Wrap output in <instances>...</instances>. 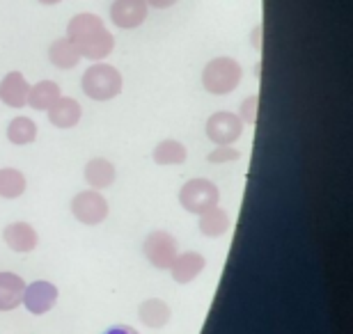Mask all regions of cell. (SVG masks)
I'll use <instances>...</instances> for the list:
<instances>
[{
  "mask_svg": "<svg viewBox=\"0 0 353 334\" xmlns=\"http://www.w3.org/2000/svg\"><path fill=\"white\" fill-rule=\"evenodd\" d=\"M230 229V216L218 206H211L204 213H200V231L209 238L223 236Z\"/></svg>",
  "mask_w": 353,
  "mask_h": 334,
  "instance_id": "cell-18",
  "label": "cell"
},
{
  "mask_svg": "<svg viewBox=\"0 0 353 334\" xmlns=\"http://www.w3.org/2000/svg\"><path fill=\"white\" fill-rule=\"evenodd\" d=\"M37 3H41V5H58V3H62V0H37Z\"/></svg>",
  "mask_w": 353,
  "mask_h": 334,
  "instance_id": "cell-28",
  "label": "cell"
},
{
  "mask_svg": "<svg viewBox=\"0 0 353 334\" xmlns=\"http://www.w3.org/2000/svg\"><path fill=\"white\" fill-rule=\"evenodd\" d=\"M264 28L262 25H257L255 28V32H252V46L257 48V51H262V46H264Z\"/></svg>",
  "mask_w": 353,
  "mask_h": 334,
  "instance_id": "cell-25",
  "label": "cell"
},
{
  "mask_svg": "<svg viewBox=\"0 0 353 334\" xmlns=\"http://www.w3.org/2000/svg\"><path fill=\"white\" fill-rule=\"evenodd\" d=\"M138 316H140V321L147 325V328L161 330V328H165V325L170 323L172 309H170V304L163 302L161 298H150V300H145L138 307Z\"/></svg>",
  "mask_w": 353,
  "mask_h": 334,
  "instance_id": "cell-15",
  "label": "cell"
},
{
  "mask_svg": "<svg viewBox=\"0 0 353 334\" xmlns=\"http://www.w3.org/2000/svg\"><path fill=\"white\" fill-rule=\"evenodd\" d=\"M3 240L7 243V247L19 254H26V252H32L34 247L39 243V236L34 231L32 225L28 222H12L5 227L3 231Z\"/></svg>",
  "mask_w": 353,
  "mask_h": 334,
  "instance_id": "cell-11",
  "label": "cell"
},
{
  "mask_svg": "<svg viewBox=\"0 0 353 334\" xmlns=\"http://www.w3.org/2000/svg\"><path fill=\"white\" fill-rule=\"evenodd\" d=\"M7 140L19 147L30 145V142L37 140V124L30 117H14L7 126Z\"/></svg>",
  "mask_w": 353,
  "mask_h": 334,
  "instance_id": "cell-21",
  "label": "cell"
},
{
  "mask_svg": "<svg viewBox=\"0 0 353 334\" xmlns=\"http://www.w3.org/2000/svg\"><path fill=\"white\" fill-rule=\"evenodd\" d=\"M239 158H241V154H239L232 145L218 147V149H214V152L207 156V160L214 163V165H221V163H232V160H239Z\"/></svg>",
  "mask_w": 353,
  "mask_h": 334,
  "instance_id": "cell-24",
  "label": "cell"
},
{
  "mask_svg": "<svg viewBox=\"0 0 353 334\" xmlns=\"http://www.w3.org/2000/svg\"><path fill=\"white\" fill-rule=\"evenodd\" d=\"M145 257L147 261L159 268V270H170L172 261L176 259V254H179V243H176V238L172 236L170 231H152L150 236L145 238Z\"/></svg>",
  "mask_w": 353,
  "mask_h": 334,
  "instance_id": "cell-5",
  "label": "cell"
},
{
  "mask_svg": "<svg viewBox=\"0 0 353 334\" xmlns=\"http://www.w3.org/2000/svg\"><path fill=\"white\" fill-rule=\"evenodd\" d=\"M241 133H243V122L234 112L221 110V112H214V115L207 119V138L211 142H216L218 147L236 142L241 138Z\"/></svg>",
  "mask_w": 353,
  "mask_h": 334,
  "instance_id": "cell-7",
  "label": "cell"
},
{
  "mask_svg": "<svg viewBox=\"0 0 353 334\" xmlns=\"http://www.w3.org/2000/svg\"><path fill=\"white\" fill-rule=\"evenodd\" d=\"M186 147L176 140H163L154 149V163L157 165H181L186 163Z\"/></svg>",
  "mask_w": 353,
  "mask_h": 334,
  "instance_id": "cell-22",
  "label": "cell"
},
{
  "mask_svg": "<svg viewBox=\"0 0 353 334\" xmlns=\"http://www.w3.org/2000/svg\"><path fill=\"white\" fill-rule=\"evenodd\" d=\"M58 302V289L51 282H32L30 286H26L23 291V304L26 309L34 316H41L46 311H51Z\"/></svg>",
  "mask_w": 353,
  "mask_h": 334,
  "instance_id": "cell-9",
  "label": "cell"
},
{
  "mask_svg": "<svg viewBox=\"0 0 353 334\" xmlns=\"http://www.w3.org/2000/svg\"><path fill=\"white\" fill-rule=\"evenodd\" d=\"M28 188V181L23 172H19V169L14 167H3L0 169V197L3 200H17L26 193Z\"/></svg>",
  "mask_w": 353,
  "mask_h": 334,
  "instance_id": "cell-20",
  "label": "cell"
},
{
  "mask_svg": "<svg viewBox=\"0 0 353 334\" xmlns=\"http://www.w3.org/2000/svg\"><path fill=\"white\" fill-rule=\"evenodd\" d=\"M67 39L72 41L79 51L81 58L99 62L108 58L115 48V37L110 34L108 28L103 25V21L97 14L83 12L69 21L67 25Z\"/></svg>",
  "mask_w": 353,
  "mask_h": 334,
  "instance_id": "cell-1",
  "label": "cell"
},
{
  "mask_svg": "<svg viewBox=\"0 0 353 334\" xmlns=\"http://www.w3.org/2000/svg\"><path fill=\"white\" fill-rule=\"evenodd\" d=\"M243 78V67L239 65L234 58H214L211 62H207V67L202 71V85L209 94L214 96H225V94H232L239 83Z\"/></svg>",
  "mask_w": 353,
  "mask_h": 334,
  "instance_id": "cell-2",
  "label": "cell"
},
{
  "mask_svg": "<svg viewBox=\"0 0 353 334\" xmlns=\"http://www.w3.org/2000/svg\"><path fill=\"white\" fill-rule=\"evenodd\" d=\"M28 94H30V83L21 71H10L0 81V101L10 108H23L28 105Z\"/></svg>",
  "mask_w": 353,
  "mask_h": 334,
  "instance_id": "cell-10",
  "label": "cell"
},
{
  "mask_svg": "<svg viewBox=\"0 0 353 334\" xmlns=\"http://www.w3.org/2000/svg\"><path fill=\"white\" fill-rule=\"evenodd\" d=\"M103 334H138V332L133 330L131 325H112V328H108Z\"/></svg>",
  "mask_w": 353,
  "mask_h": 334,
  "instance_id": "cell-27",
  "label": "cell"
},
{
  "mask_svg": "<svg viewBox=\"0 0 353 334\" xmlns=\"http://www.w3.org/2000/svg\"><path fill=\"white\" fill-rule=\"evenodd\" d=\"M147 5H152L154 10H168V7H172V5H176L179 0H145Z\"/></svg>",
  "mask_w": 353,
  "mask_h": 334,
  "instance_id": "cell-26",
  "label": "cell"
},
{
  "mask_svg": "<svg viewBox=\"0 0 353 334\" xmlns=\"http://www.w3.org/2000/svg\"><path fill=\"white\" fill-rule=\"evenodd\" d=\"M72 213L79 222L97 227L108 218V202L99 190H83L72 200Z\"/></svg>",
  "mask_w": 353,
  "mask_h": 334,
  "instance_id": "cell-6",
  "label": "cell"
},
{
  "mask_svg": "<svg viewBox=\"0 0 353 334\" xmlns=\"http://www.w3.org/2000/svg\"><path fill=\"white\" fill-rule=\"evenodd\" d=\"M62 96V90L53 81H39L37 85H30V94H28V105L34 110H48L51 105Z\"/></svg>",
  "mask_w": 353,
  "mask_h": 334,
  "instance_id": "cell-17",
  "label": "cell"
},
{
  "mask_svg": "<svg viewBox=\"0 0 353 334\" xmlns=\"http://www.w3.org/2000/svg\"><path fill=\"white\" fill-rule=\"evenodd\" d=\"M204 266H207V259H204L200 252H181V254H176V259L172 261V266H170L172 280L176 284H190L197 275L202 273Z\"/></svg>",
  "mask_w": 353,
  "mask_h": 334,
  "instance_id": "cell-13",
  "label": "cell"
},
{
  "mask_svg": "<svg viewBox=\"0 0 353 334\" xmlns=\"http://www.w3.org/2000/svg\"><path fill=\"white\" fill-rule=\"evenodd\" d=\"M115 165L105 158H92L85 165V181L90 190H103L115 183Z\"/></svg>",
  "mask_w": 353,
  "mask_h": 334,
  "instance_id": "cell-16",
  "label": "cell"
},
{
  "mask_svg": "<svg viewBox=\"0 0 353 334\" xmlns=\"http://www.w3.org/2000/svg\"><path fill=\"white\" fill-rule=\"evenodd\" d=\"M23 277L17 273H0V311H12L23 302Z\"/></svg>",
  "mask_w": 353,
  "mask_h": 334,
  "instance_id": "cell-14",
  "label": "cell"
},
{
  "mask_svg": "<svg viewBox=\"0 0 353 334\" xmlns=\"http://www.w3.org/2000/svg\"><path fill=\"white\" fill-rule=\"evenodd\" d=\"M257 105H259V96L257 94H250L248 98L241 101V108H239V119L243 124H255L257 122Z\"/></svg>",
  "mask_w": 353,
  "mask_h": 334,
  "instance_id": "cell-23",
  "label": "cell"
},
{
  "mask_svg": "<svg viewBox=\"0 0 353 334\" xmlns=\"http://www.w3.org/2000/svg\"><path fill=\"white\" fill-rule=\"evenodd\" d=\"M48 58H51L53 62V67H58V69H74L76 65H79V60H81V55L79 51H76V46L69 41L67 37H62V39H55L51 48H48Z\"/></svg>",
  "mask_w": 353,
  "mask_h": 334,
  "instance_id": "cell-19",
  "label": "cell"
},
{
  "mask_svg": "<svg viewBox=\"0 0 353 334\" xmlns=\"http://www.w3.org/2000/svg\"><path fill=\"white\" fill-rule=\"evenodd\" d=\"M46 112H48V122H51L55 129H74L83 117L81 103L72 96H60Z\"/></svg>",
  "mask_w": 353,
  "mask_h": 334,
  "instance_id": "cell-12",
  "label": "cell"
},
{
  "mask_svg": "<svg viewBox=\"0 0 353 334\" xmlns=\"http://www.w3.org/2000/svg\"><path fill=\"white\" fill-rule=\"evenodd\" d=\"M218 200H221V193L209 179H190L179 190V204L188 213H195V216L216 206Z\"/></svg>",
  "mask_w": 353,
  "mask_h": 334,
  "instance_id": "cell-4",
  "label": "cell"
},
{
  "mask_svg": "<svg viewBox=\"0 0 353 334\" xmlns=\"http://www.w3.org/2000/svg\"><path fill=\"white\" fill-rule=\"evenodd\" d=\"M83 92L92 101H110L122 92V74L105 62H94L83 74Z\"/></svg>",
  "mask_w": 353,
  "mask_h": 334,
  "instance_id": "cell-3",
  "label": "cell"
},
{
  "mask_svg": "<svg viewBox=\"0 0 353 334\" xmlns=\"http://www.w3.org/2000/svg\"><path fill=\"white\" fill-rule=\"evenodd\" d=\"M150 5L145 0H115L110 5V21L122 30H133L147 21Z\"/></svg>",
  "mask_w": 353,
  "mask_h": 334,
  "instance_id": "cell-8",
  "label": "cell"
}]
</instances>
